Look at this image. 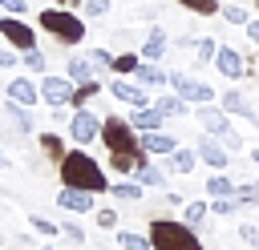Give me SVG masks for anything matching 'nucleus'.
Listing matches in <instances>:
<instances>
[{"label":"nucleus","instance_id":"f257e3e1","mask_svg":"<svg viewBox=\"0 0 259 250\" xmlns=\"http://www.w3.org/2000/svg\"><path fill=\"white\" fill-rule=\"evenodd\" d=\"M57 177H61V185H69V190H89V194H109V169L89 153V149H65V157L57 161Z\"/></svg>","mask_w":259,"mask_h":250},{"label":"nucleus","instance_id":"f03ea898","mask_svg":"<svg viewBox=\"0 0 259 250\" xmlns=\"http://www.w3.org/2000/svg\"><path fill=\"white\" fill-rule=\"evenodd\" d=\"M150 246L154 250H206L198 230L186 226L182 218H150Z\"/></svg>","mask_w":259,"mask_h":250},{"label":"nucleus","instance_id":"7ed1b4c3","mask_svg":"<svg viewBox=\"0 0 259 250\" xmlns=\"http://www.w3.org/2000/svg\"><path fill=\"white\" fill-rule=\"evenodd\" d=\"M36 24H40L53 40H61V44H81V40H85V20H81L77 12H69V8H40Z\"/></svg>","mask_w":259,"mask_h":250},{"label":"nucleus","instance_id":"20e7f679","mask_svg":"<svg viewBox=\"0 0 259 250\" xmlns=\"http://www.w3.org/2000/svg\"><path fill=\"white\" fill-rule=\"evenodd\" d=\"M101 145H105L109 153H134V149H142V133L130 125V117L105 113V117H101Z\"/></svg>","mask_w":259,"mask_h":250},{"label":"nucleus","instance_id":"39448f33","mask_svg":"<svg viewBox=\"0 0 259 250\" xmlns=\"http://www.w3.org/2000/svg\"><path fill=\"white\" fill-rule=\"evenodd\" d=\"M69 141H77L81 149L101 141V117L93 109H73L69 113Z\"/></svg>","mask_w":259,"mask_h":250},{"label":"nucleus","instance_id":"423d86ee","mask_svg":"<svg viewBox=\"0 0 259 250\" xmlns=\"http://www.w3.org/2000/svg\"><path fill=\"white\" fill-rule=\"evenodd\" d=\"M170 85H174V93H178L186 105H214V101H219V93H214L206 81L190 77V73H170Z\"/></svg>","mask_w":259,"mask_h":250},{"label":"nucleus","instance_id":"0eeeda50","mask_svg":"<svg viewBox=\"0 0 259 250\" xmlns=\"http://www.w3.org/2000/svg\"><path fill=\"white\" fill-rule=\"evenodd\" d=\"M0 36H4V44H12L16 52L40 48V44H36V28H32V24H24L20 16H0Z\"/></svg>","mask_w":259,"mask_h":250},{"label":"nucleus","instance_id":"6e6552de","mask_svg":"<svg viewBox=\"0 0 259 250\" xmlns=\"http://www.w3.org/2000/svg\"><path fill=\"white\" fill-rule=\"evenodd\" d=\"M36 85H40V101H45L49 109H65V105L73 101V81H69V77H53V73H45Z\"/></svg>","mask_w":259,"mask_h":250},{"label":"nucleus","instance_id":"1a4fd4ad","mask_svg":"<svg viewBox=\"0 0 259 250\" xmlns=\"http://www.w3.org/2000/svg\"><path fill=\"white\" fill-rule=\"evenodd\" d=\"M194 121H198V129L210 133V137H227V133H235V129H231V117L219 109V101H214V105H194Z\"/></svg>","mask_w":259,"mask_h":250},{"label":"nucleus","instance_id":"9d476101","mask_svg":"<svg viewBox=\"0 0 259 250\" xmlns=\"http://www.w3.org/2000/svg\"><path fill=\"white\" fill-rule=\"evenodd\" d=\"M57 206H61L65 214L81 218V214H93V210H97V194H89V190H69V185H61V190H57Z\"/></svg>","mask_w":259,"mask_h":250},{"label":"nucleus","instance_id":"9b49d317","mask_svg":"<svg viewBox=\"0 0 259 250\" xmlns=\"http://www.w3.org/2000/svg\"><path fill=\"white\" fill-rule=\"evenodd\" d=\"M109 93H113V101H121L130 109H146L150 105V89H142L138 81H125V77H113L109 81Z\"/></svg>","mask_w":259,"mask_h":250},{"label":"nucleus","instance_id":"f8f14e48","mask_svg":"<svg viewBox=\"0 0 259 250\" xmlns=\"http://www.w3.org/2000/svg\"><path fill=\"white\" fill-rule=\"evenodd\" d=\"M219 109H223L227 117H243V121L259 125V113H255V105H251V97H247L243 89H227V93L219 97Z\"/></svg>","mask_w":259,"mask_h":250},{"label":"nucleus","instance_id":"ddd939ff","mask_svg":"<svg viewBox=\"0 0 259 250\" xmlns=\"http://www.w3.org/2000/svg\"><path fill=\"white\" fill-rule=\"evenodd\" d=\"M214 69H219V77H227V81H243V73H247V56H243L239 48H231V44H219V52H214Z\"/></svg>","mask_w":259,"mask_h":250},{"label":"nucleus","instance_id":"4468645a","mask_svg":"<svg viewBox=\"0 0 259 250\" xmlns=\"http://www.w3.org/2000/svg\"><path fill=\"white\" fill-rule=\"evenodd\" d=\"M194 153H198V161L202 165H210V169H227L231 165V153L223 149V141L219 137H210V133H202L198 141H194Z\"/></svg>","mask_w":259,"mask_h":250},{"label":"nucleus","instance_id":"2eb2a0df","mask_svg":"<svg viewBox=\"0 0 259 250\" xmlns=\"http://www.w3.org/2000/svg\"><path fill=\"white\" fill-rule=\"evenodd\" d=\"M142 149H146L150 157H170V153L178 149V137L166 133V129H150V133H142Z\"/></svg>","mask_w":259,"mask_h":250},{"label":"nucleus","instance_id":"dca6fc26","mask_svg":"<svg viewBox=\"0 0 259 250\" xmlns=\"http://www.w3.org/2000/svg\"><path fill=\"white\" fill-rule=\"evenodd\" d=\"M8 101H16V105H36L40 101V85L32 81V77H12L8 81Z\"/></svg>","mask_w":259,"mask_h":250},{"label":"nucleus","instance_id":"f3484780","mask_svg":"<svg viewBox=\"0 0 259 250\" xmlns=\"http://www.w3.org/2000/svg\"><path fill=\"white\" fill-rule=\"evenodd\" d=\"M0 113L8 117V125L20 133V137H32V109L28 105H16V101H4L0 105Z\"/></svg>","mask_w":259,"mask_h":250},{"label":"nucleus","instance_id":"a211bd4d","mask_svg":"<svg viewBox=\"0 0 259 250\" xmlns=\"http://www.w3.org/2000/svg\"><path fill=\"white\" fill-rule=\"evenodd\" d=\"M166 173H170V169H166V161H162V157H150L146 165H138V173H134V177H138L146 190H166Z\"/></svg>","mask_w":259,"mask_h":250},{"label":"nucleus","instance_id":"6ab92c4d","mask_svg":"<svg viewBox=\"0 0 259 250\" xmlns=\"http://www.w3.org/2000/svg\"><path fill=\"white\" fill-rule=\"evenodd\" d=\"M125 117H130V125H134L138 133H150V129H162V121H166V113H162V109H154V101H150L146 109H130Z\"/></svg>","mask_w":259,"mask_h":250},{"label":"nucleus","instance_id":"aec40b11","mask_svg":"<svg viewBox=\"0 0 259 250\" xmlns=\"http://www.w3.org/2000/svg\"><path fill=\"white\" fill-rule=\"evenodd\" d=\"M166 48H170V36H166L162 28H150V36H146V44H142V60H154V65H162Z\"/></svg>","mask_w":259,"mask_h":250},{"label":"nucleus","instance_id":"412c9836","mask_svg":"<svg viewBox=\"0 0 259 250\" xmlns=\"http://www.w3.org/2000/svg\"><path fill=\"white\" fill-rule=\"evenodd\" d=\"M134 81H138L142 89H162V85L170 81V73H162V65H154V60H142L138 73H134Z\"/></svg>","mask_w":259,"mask_h":250},{"label":"nucleus","instance_id":"4be33fe9","mask_svg":"<svg viewBox=\"0 0 259 250\" xmlns=\"http://www.w3.org/2000/svg\"><path fill=\"white\" fill-rule=\"evenodd\" d=\"M97 97H101L97 77H93V81H77V85H73V101H69V109H89Z\"/></svg>","mask_w":259,"mask_h":250},{"label":"nucleus","instance_id":"5701e85b","mask_svg":"<svg viewBox=\"0 0 259 250\" xmlns=\"http://www.w3.org/2000/svg\"><path fill=\"white\" fill-rule=\"evenodd\" d=\"M109 198H113V202H142V198H146V185H142L138 177H125V181H113V185H109Z\"/></svg>","mask_w":259,"mask_h":250},{"label":"nucleus","instance_id":"b1692460","mask_svg":"<svg viewBox=\"0 0 259 250\" xmlns=\"http://www.w3.org/2000/svg\"><path fill=\"white\" fill-rule=\"evenodd\" d=\"M36 145H40V153H45V157H49L53 165H57V161L65 157V137H61L57 129H45V133L36 137Z\"/></svg>","mask_w":259,"mask_h":250},{"label":"nucleus","instance_id":"393cba45","mask_svg":"<svg viewBox=\"0 0 259 250\" xmlns=\"http://www.w3.org/2000/svg\"><path fill=\"white\" fill-rule=\"evenodd\" d=\"M162 161H166V169H170V173H194V165H198V153L178 145V149H174L170 157H162Z\"/></svg>","mask_w":259,"mask_h":250},{"label":"nucleus","instance_id":"a878e982","mask_svg":"<svg viewBox=\"0 0 259 250\" xmlns=\"http://www.w3.org/2000/svg\"><path fill=\"white\" fill-rule=\"evenodd\" d=\"M178 214H182V222H186V226L202 230V226H206V218H210V202H198V198H194V202H182V210H178Z\"/></svg>","mask_w":259,"mask_h":250},{"label":"nucleus","instance_id":"bb28decb","mask_svg":"<svg viewBox=\"0 0 259 250\" xmlns=\"http://www.w3.org/2000/svg\"><path fill=\"white\" fill-rule=\"evenodd\" d=\"M65 77L77 85V81H93V77H97V69H93V60H89V56H69V60H65Z\"/></svg>","mask_w":259,"mask_h":250},{"label":"nucleus","instance_id":"cd10ccee","mask_svg":"<svg viewBox=\"0 0 259 250\" xmlns=\"http://www.w3.org/2000/svg\"><path fill=\"white\" fill-rule=\"evenodd\" d=\"M154 109H162L166 117H186V113H190V105H186L178 93H158V97H154Z\"/></svg>","mask_w":259,"mask_h":250},{"label":"nucleus","instance_id":"c85d7f7f","mask_svg":"<svg viewBox=\"0 0 259 250\" xmlns=\"http://www.w3.org/2000/svg\"><path fill=\"white\" fill-rule=\"evenodd\" d=\"M206 198H235V181H231L223 169L206 173Z\"/></svg>","mask_w":259,"mask_h":250},{"label":"nucleus","instance_id":"c756f323","mask_svg":"<svg viewBox=\"0 0 259 250\" xmlns=\"http://www.w3.org/2000/svg\"><path fill=\"white\" fill-rule=\"evenodd\" d=\"M214 52H219L214 36H198L194 40V65H214Z\"/></svg>","mask_w":259,"mask_h":250},{"label":"nucleus","instance_id":"7c9ffc66","mask_svg":"<svg viewBox=\"0 0 259 250\" xmlns=\"http://www.w3.org/2000/svg\"><path fill=\"white\" fill-rule=\"evenodd\" d=\"M138 65H142V52H121V56H113V77H134L138 73Z\"/></svg>","mask_w":259,"mask_h":250},{"label":"nucleus","instance_id":"2f4dec72","mask_svg":"<svg viewBox=\"0 0 259 250\" xmlns=\"http://www.w3.org/2000/svg\"><path fill=\"white\" fill-rule=\"evenodd\" d=\"M61 242H69V246H85V242H89V238H85V226L73 222V214L61 222Z\"/></svg>","mask_w":259,"mask_h":250},{"label":"nucleus","instance_id":"473e14b6","mask_svg":"<svg viewBox=\"0 0 259 250\" xmlns=\"http://www.w3.org/2000/svg\"><path fill=\"white\" fill-rule=\"evenodd\" d=\"M113 238H117V246H121V250H154V246H150V234H134V230H117Z\"/></svg>","mask_w":259,"mask_h":250},{"label":"nucleus","instance_id":"72a5a7b5","mask_svg":"<svg viewBox=\"0 0 259 250\" xmlns=\"http://www.w3.org/2000/svg\"><path fill=\"white\" fill-rule=\"evenodd\" d=\"M20 65H24L28 73H36V77H45V73H49V56H45L40 48H28V52H20Z\"/></svg>","mask_w":259,"mask_h":250},{"label":"nucleus","instance_id":"f704fd0d","mask_svg":"<svg viewBox=\"0 0 259 250\" xmlns=\"http://www.w3.org/2000/svg\"><path fill=\"white\" fill-rule=\"evenodd\" d=\"M28 226H32V234H40V238H61V222H53V218H45V214H32Z\"/></svg>","mask_w":259,"mask_h":250},{"label":"nucleus","instance_id":"c9c22d12","mask_svg":"<svg viewBox=\"0 0 259 250\" xmlns=\"http://www.w3.org/2000/svg\"><path fill=\"white\" fill-rule=\"evenodd\" d=\"M243 206H239V198H210V214L214 218H235Z\"/></svg>","mask_w":259,"mask_h":250},{"label":"nucleus","instance_id":"e433bc0d","mask_svg":"<svg viewBox=\"0 0 259 250\" xmlns=\"http://www.w3.org/2000/svg\"><path fill=\"white\" fill-rule=\"evenodd\" d=\"M174 4H182L194 16H219V0H174Z\"/></svg>","mask_w":259,"mask_h":250},{"label":"nucleus","instance_id":"4c0bfd02","mask_svg":"<svg viewBox=\"0 0 259 250\" xmlns=\"http://www.w3.org/2000/svg\"><path fill=\"white\" fill-rule=\"evenodd\" d=\"M85 56L93 60V69H97V73H101V69H113V52H109V48H89Z\"/></svg>","mask_w":259,"mask_h":250},{"label":"nucleus","instance_id":"58836bf2","mask_svg":"<svg viewBox=\"0 0 259 250\" xmlns=\"http://www.w3.org/2000/svg\"><path fill=\"white\" fill-rule=\"evenodd\" d=\"M93 218H97V226H101V230H117V210H113V206L93 210Z\"/></svg>","mask_w":259,"mask_h":250},{"label":"nucleus","instance_id":"ea45409f","mask_svg":"<svg viewBox=\"0 0 259 250\" xmlns=\"http://www.w3.org/2000/svg\"><path fill=\"white\" fill-rule=\"evenodd\" d=\"M239 242H247L251 250H259V226L255 222H239Z\"/></svg>","mask_w":259,"mask_h":250},{"label":"nucleus","instance_id":"a19ab883","mask_svg":"<svg viewBox=\"0 0 259 250\" xmlns=\"http://www.w3.org/2000/svg\"><path fill=\"white\" fill-rule=\"evenodd\" d=\"M235 198H239V206H243V210L259 206V194H255V185H235Z\"/></svg>","mask_w":259,"mask_h":250},{"label":"nucleus","instance_id":"79ce46f5","mask_svg":"<svg viewBox=\"0 0 259 250\" xmlns=\"http://www.w3.org/2000/svg\"><path fill=\"white\" fill-rule=\"evenodd\" d=\"M219 16H227V24H247L251 16L239 8V4H227V8H219Z\"/></svg>","mask_w":259,"mask_h":250},{"label":"nucleus","instance_id":"37998d69","mask_svg":"<svg viewBox=\"0 0 259 250\" xmlns=\"http://www.w3.org/2000/svg\"><path fill=\"white\" fill-rule=\"evenodd\" d=\"M0 12L4 16H24L28 12V0H0Z\"/></svg>","mask_w":259,"mask_h":250},{"label":"nucleus","instance_id":"c03bdc74","mask_svg":"<svg viewBox=\"0 0 259 250\" xmlns=\"http://www.w3.org/2000/svg\"><path fill=\"white\" fill-rule=\"evenodd\" d=\"M16 65H20V52H16L12 44H4V48H0V69H16Z\"/></svg>","mask_w":259,"mask_h":250},{"label":"nucleus","instance_id":"a18cd8bd","mask_svg":"<svg viewBox=\"0 0 259 250\" xmlns=\"http://www.w3.org/2000/svg\"><path fill=\"white\" fill-rule=\"evenodd\" d=\"M109 4H113V0H85L81 8H85L89 16H105V12H109Z\"/></svg>","mask_w":259,"mask_h":250},{"label":"nucleus","instance_id":"49530a36","mask_svg":"<svg viewBox=\"0 0 259 250\" xmlns=\"http://www.w3.org/2000/svg\"><path fill=\"white\" fill-rule=\"evenodd\" d=\"M219 141H223L227 153H239V149H243V137H239V133H227V137H219Z\"/></svg>","mask_w":259,"mask_h":250},{"label":"nucleus","instance_id":"de8ad7c7","mask_svg":"<svg viewBox=\"0 0 259 250\" xmlns=\"http://www.w3.org/2000/svg\"><path fill=\"white\" fill-rule=\"evenodd\" d=\"M162 202H166V210H182V194H174V190H166Z\"/></svg>","mask_w":259,"mask_h":250},{"label":"nucleus","instance_id":"09e8293b","mask_svg":"<svg viewBox=\"0 0 259 250\" xmlns=\"http://www.w3.org/2000/svg\"><path fill=\"white\" fill-rule=\"evenodd\" d=\"M243 28H247V36H251V44H259V16H255V20H247Z\"/></svg>","mask_w":259,"mask_h":250},{"label":"nucleus","instance_id":"8fccbe9b","mask_svg":"<svg viewBox=\"0 0 259 250\" xmlns=\"http://www.w3.org/2000/svg\"><path fill=\"white\" fill-rule=\"evenodd\" d=\"M12 246H16V250H32V238H28V234H16Z\"/></svg>","mask_w":259,"mask_h":250},{"label":"nucleus","instance_id":"3c124183","mask_svg":"<svg viewBox=\"0 0 259 250\" xmlns=\"http://www.w3.org/2000/svg\"><path fill=\"white\" fill-rule=\"evenodd\" d=\"M81 4H85V0H57V8H69V12H73V8H81Z\"/></svg>","mask_w":259,"mask_h":250},{"label":"nucleus","instance_id":"603ef678","mask_svg":"<svg viewBox=\"0 0 259 250\" xmlns=\"http://www.w3.org/2000/svg\"><path fill=\"white\" fill-rule=\"evenodd\" d=\"M251 161H255V165H259V145H255V149H251Z\"/></svg>","mask_w":259,"mask_h":250},{"label":"nucleus","instance_id":"864d4df0","mask_svg":"<svg viewBox=\"0 0 259 250\" xmlns=\"http://www.w3.org/2000/svg\"><path fill=\"white\" fill-rule=\"evenodd\" d=\"M0 169H8V157H4V153H0Z\"/></svg>","mask_w":259,"mask_h":250},{"label":"nucleus","instance_id":"5fc2aeb1","mask_svg":"<svg viewBox=\"0 0 259 250\" xmlns=\"http://www.w3.org/2000/svg\"><path fill=\"white\" fill-rule=\"evenodd\" d=\"M251 185H255V194H259V177H255V181H251Z\"/></svg>","mask_w":259,"mask_h":250},{"label":"nucleus","instance_id":"6e6d98bb","mask_svg":"<svg viewBox=\"0 0 259 250\" xmlns=\"http://www.w3.org/2000/svg\"><path fill=\"white\" fill-rule=\"evenodd\" d=\"M40 250H57V246H40Z\"/></svg>","mask_w":259,"mask_h":250},{"label":"nucleus","instance_id":"4d7b16f0","mask_svg":"<svg viewBox=\"0 0 259 250\" xmlns=\"http://www.w3.org/2000/svg\"><path fill=\"white\" fill-rule=\"evenodd\" d=\"M0 246H4V238H0Z\"/></svg>","mask_w":259,"mask_h":250}]
</instances>
